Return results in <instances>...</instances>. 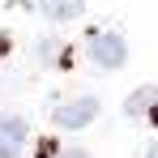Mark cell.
I'll list each match as a JSON object with an SVG mask.
<instances>
[{
  "label": "cell",
  "instance_id": "6",
  "mask_svg": "<svg viewBox=\"0 0 158 158\" xmlns=\"http://www.w3.org/2000/svg\"><path fill=\"white\" fill-rule=\"evenodd\" d=\"M56 158H90V154H85V150H60Z\"/></svg>",
  "mask_w": 158,
  "mask_h": 158
},
{
  "label": "cell",
  "instance_id": "5",
  "mask_svg": "<svg viewBox=\"0 0 158 158\" xmlns=\"http://www.w3.org/2000/svg\"><path fill=\"white\" fill-rule=\"evenodd\" d=\"M43 9H47V17H56V22H77L81 13H85V0H43Z\"/></svg>",
  "mask_w": 158,
  "mask_h": 158
},
{
  "label": "cell",
  "instance_id": "4",
  "mask_svg": "<svg viewBox=\"0 0 158 158\" xmlns=\"http://www.w3.org/2000/svg\"><path fill=\"white\" fill-rule=\"evenodd\" d=\"M158 107V85H141V90H132L124 111H128V120H150V111Z\"/></svg>",
  "mask_w": 158,
  "mask_h": 158
},
{
  "label": "cell",
  "instance_id": "2",
  "mask_svg": "<svg viewBox=\"0 0 158 158\" xmlns=\"http://www.w3.org/2000/svg\"><path fill=\"white\" fill-rule=\"evenodd\" d=\"M94 115H98V98L94 94H81V98H69V103L56 107V124L60 128H85Z\"/></svg>",
  "mask_w": 158,
  "mask_h": 158
},
{
  "label": "cell",
  "instance_id": "1",
  "mask_svg": "<svg viewBox=\"0 0 158 158\" xmlns=\"http://www.w3.org/2000/svg\"><path fill=\"white\" fill-rule=\"evenodd\" d=\"M90 60L98 69H120L128 60V43L115 30H98V34H90Z\"/></svg>",
  "mask_w": 158,
  "mask_h": 158
},
{
  "label": "cell",
  "instance_id": "7",
  "mask_svg": "<svg viewBox=\"0 0 158 158\" xmlns=\"http://www.w3.org/2000/svg\"><path fill=\"white\" fill-rule=\"evenodd\" d=\"M145 158H158V141H154V145H150V154H145Z\"/></svg>",
  "mask_w": 158,
  "mask_h": 158
},
{
  "label": "cell",
  "instance_id": "3",
  "mask_svg": "<svg viewBox=\"0 0 158 158\" xmlns=\"http://www.w3.org/2000/svg\"><path fill=\"white\" fill-rule=\"evenodd\" d=\"M22 150H26V120L0 115V158H17Z\"/></svg>",
  "mask_w": 158,
  "mask_h": 158
}]
</instances>
